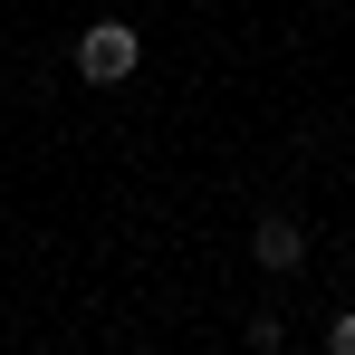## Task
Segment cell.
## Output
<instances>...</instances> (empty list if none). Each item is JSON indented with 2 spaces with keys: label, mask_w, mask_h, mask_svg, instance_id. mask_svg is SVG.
Listing matches in <instances>:
<instances>
[{
  "label": "cell",
  "mask_w": 355,
  "mask_h": 355,
  "mask_svg": "<svg viewBox=\"0 0 355 355\" xmlns=\"http://www.w3.org/2000/svg\"><path fill=\"white\" fill-rule=\"evenodd\" d=\"M77 77L87 87H125L135 77V58H144V29H125V19H96V29H77Z\"/></svg>",
  "instance_id": "cell-1"
},
{
  "label": "cell",
  "mask_w": 355,
  "mask_h": 355,
  "mask_svg": "<svg viewBox=\"0 0 355 355\" xmlns=\"http://www.w3.org/2000/svg\"><path fill=\"white\" fill-rule=\"evenodd\" d=\"M250 259H259V269H297V259H307V231H297L288 211H259V221H250Z\"/></svg>",
  "instance_id": "cell-2"
},
{
  "label": "cell",
  "mask_w": 355,
  "mask_h": 355,
  "mask_svg": "<svg viewBox=\"0 0 355 355\" xmlns=\"http://www.w3.org/2000/svg\"><path fill=\"white\" fill-rule=\"evenodd\" d=\"M327 355H355V307L336 317V327H327Z\"/></svg>",
  "instance_id": "cell-3"
}]
</instances>
